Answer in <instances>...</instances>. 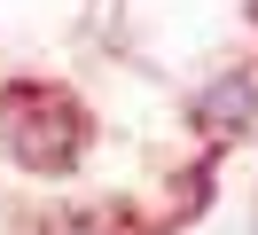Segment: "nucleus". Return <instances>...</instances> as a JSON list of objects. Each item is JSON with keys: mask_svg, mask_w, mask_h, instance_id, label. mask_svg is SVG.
<instances>
[{"mask_svg": "<svg viewBox=\"0 0 258 235\" xmlns=\"http://www.w3.org/2000/svg\"><path fill=\"white\" fill-rule=\"evenodd\" d=\"M250 16H258V0H250Z\"/></svg>", "mask_w": 258, "mask_h": 235, "instance_id": "nucleus-2", "label": "nucleus"}, {"mask_svg": "<svg viewBox=\"0 0 258 235\" xmlns=\"http://www.w3.org/2000/svg\"><path fill=\"white\" fill-rule=\"evenodd\" d=\"M250 110H258V71H227L219 86L196 102V125H204V133H235V125H250Z\"/></svg>", "mask_w": 258, "mask_h": 235, "instance_id": "nucleus-1", "label": "nucleus"}]
</instances>
